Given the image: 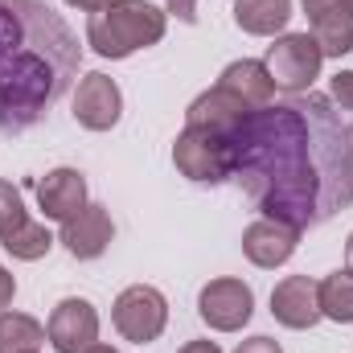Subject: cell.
Wrapping results in <instances>:
<instances>
[{"instance_id": "6da1fadb", "label": "cell", "mask_w": 353, "mask_h": 353, "mask_svg": "<svg viewBox=\"0 0 353 353\" xmlns=\"http://www.w3.org/2000/svg\"><path fill=\"white\" fill-rule=\"evenodd\" d=\"M234 181L263 218L312 230L353 205V115L329 94H292L234 132Z\"/></svg>"}, {"instance_id": "7a4b0ae2", "label": "cell", "mask_w": 353, "mask_h": 353, "mask_svg": "<svg viewBox=\"0 0 353 353\" xmlns=\"http://www.w3.org/2000/svg\"><path fill=\"white\" fill-rule=\"evenodd\" d=\"M79 62H83L79 37L50 4L37 0L25 41L0 66V132L8 136L29 132L66 94L70 79L79 74Z\"/></svg>"}, {"instance_id": "3957f363", "label": "cell", "mask_w": 353, "mask_h": 353, "mask_svg": "<svg viewBox=\"0 0 353 353\" xmlns=\"http://www.w3.org/2000/svg\"><path fill=\"white\" fill-rule=\"evenodd\" d=\"M169 29V12L148 0H107L87 17V46L99 58L123 62L148 46H157Z\"/></svg>"}, {"instance_id": "277c9868", "label": "cell", "mask_w": 353, "mask_h": 353, "mask_svg": "<svg viewBox=\"0 0 353 353\" xmlns=\"http://www.w3.org/2000/svg\"><path fill=\"white\" fill-rule=\"evenodd\" d=\"M173 165L197 185H222L234 176V136L185 123V132L173 140Z\"/></svg>"}, {"instance_id": "5b68a950", "label": "cell", "mask_w": 353, "mask_h": 353, "mask_svg": "<svg viewBox=\"0 0 353 353\" xmlns=\"http://www.w3.org/2000/svg\"><path fill=\"white\" fill-rule=\"evenodd\" d=\"M263 66H267V74H271V83H275V90L304 94V90H312V83L321 79L325 54H321V46H316L312 33H279L267 46Z\"/></svg>"}, {"instance_id": "8992f818", "label": "cell", "mask_w": 353, "mask_h": 353, "mask_svg": "<svg viewBox=\"0 0 353 353\" xmlns=\"http://www.w3.org/2000/svg\"><path fill=\"white\" fill-rule=\"evenodd\" d=\"M111 325L132 345H152L169 329V300L152 283H132L111 304Z\"/></svg>"}, {"instance_id": "52a82bcc", "label": "cell", "mask_w": 353, "mask_h": 353, "mask_svg": "<svg viewBox=\"0 0 353 353\" xmlns=\"http://www.w3.org/2000/svg\"><path fill=\"white\" fill-rule=\"evenodd\" d=\"M197 316H201L214 333H239V329L251 325V316H255V292H251V283H243V279H234V275L210 279V283L197 292Z\"/></svg>"}, {"instance_id": "ba28073f", "label": "cell", "mask_w": 353, "mask_h": 353, "mask_svg": "<svg viewBox=\"0 0 353 353\" xmlns=\"http://www.w3.org/2000/svg\"><path fill=\"white\" fill-rule=\"evenodd\" d=\"M70 115L87 132H111L119 123V115H123V90H119V83L107 79L103 70L83 74L74 94H70Z\"/></svg>"}, {"instance_id": "9c48e42d", "label": "cell", "mask_w": 353, "mask_h": 353, "mask_svg": "<svg viewBox=\"0 0 353 353\" xmlns=\"http://www.w3.org/2000/svg\"><path fill=\"white\" fill-rule=\"evenodd\" d=\"M46 337L54 353H83L99 341V312L83 296H66L54 304L50 321H46Z\"/></svg>"}, {"instance_id": "30bf717a", "label": "cell", "mask_w": 353, "mask_h": 353, "mask_svg": "<svg viewBox=\"0 0 353 353\" xmlns=\"http://www.w3.org/2000/svg\"><path fill=\"white\" fill-rule=\"evenodd\" d=\"M111 239H115V222H111V210L107 205H99V201H87L74 218H66L62 222V230H58V243L74 255V259H99L107 247H111Z\"/></svg>"}, {"instance_id": "8fae6325", "label": "cell", "mask_w": 353, "mask_h": 353, "mask_svg": "<svg viewBox=\"0 0 353 353\" xmlns=\"http://www.w3.org/2000/svg\"><path fill=\"white\" fill-rule=\"evenodd\" d=\"M271 316L283 325V329H312L321 316V300H316V279L312 275H283L275 288H271Z\"/></svg>"}, {"instance_id": "7c38bea8", "label": "cell", "mask_w": 353, "mask_h": 353, "mask_svg": "<svg viewBox=\"0 0 353 353\" xmlns=\"http://www.w3.org/2000/svg\"><path fill=\"white\" fill-rule=\"evenodd\" d=\"M300 247V230H292L288 222H275V218H255L247 230H243V255L263 271L283 267Z\"/></svg>"}, {"instance_id": "4fadbf2b", "label": "cell", "mask_w": 353, "mask_h": 353, "mask_svg": "<svg viewBox=\"0 0 353 353\" xmlns=\"http://www.w3.org/2000/svg\"><path fill=\"white\" fill-rule=\"evenodd\" d=\"M87 205V176L79 169H50V173L37 181V210L50 218V222H66L74 218L79 210Z\"/></svg>"}, {"instance_id": "5bb4252c", "label": "cell", "mask_w": 353, "mask_h": 353, "mask_svg": "<svg viewBox=\"0 0 353 353\" xmlns=\"http://www.w3.org/2000/svg\"><path fill=\"white\" fill-rule=\"evenodd\" d=\"M251 115V107L243 103V99H234L226 87H214L201 90L193 103H189V111H185V123L189 128H210V132H226V136H234L239 132V123Z\"/></svg>"}, {"instance_id": "9a60e30c", "label": "cell", "mask_w": 353, "mask_h": 353, "mask_svg": "<svg viewBox=\"0 0 353 353\" xmlns=\"http://www.w3.org/2000/svg\"><path fill=\"white\" fill-rule=\"evenodd\" d=\"M218 87H226L234 99H243L251 111H259L267 103H275V83L267 74V66L259 58H239L218 74Z\"/></svg>"}, {"instance_id": "2e32d148", "label": "cell", "mask_w": 353, "mask_h": 353, "mask_svg": "<svg viewBox=\"0 0 353 353\" xmlns=\"http://www.w3.org/2000/svg\"><path fill=\"white\" fill-rule=\"evenodd\" d=\"M292 21V0H234V25L251 37H275Z\"/></svg>"}, {"instance_id": "e0dca14e", "label": "cell", "mask_w": 353, "mask_h": 353, "mask_svg": "<svg viewBox=\"0 0 353 353\" xmlns=\"http://www.w3.org/2000/svg\"><path fill=\"white\" fill-rule=\"evenodd\" d=\"M316 300H321V316L333 325H353V267L329 271L316 283Z\"/></svg>"}, {"instance_id": "ac0fdd59", "label": "cell", "mask_w": 353, "mask_h": 353, "mask_svg": "<svg viewBox=\"0 0 353 353\" xmlns=\"http://www.w3.org/2000/svg\"><path fill=\"white\" fill-rule=\"evenodd\" d=\"M46 337V325L29 312H12L4 308L0 312V353H37Z\"/></svg>"}, {"instance_id": "d6986e66", "label": "cell", "mask_w": 353, "mask_h": 353, "mask_svg": "<svg viewBox=\"0 0 353 353\" xmlns=\"http://www.w3.org/2000/svg\"><path fill=\"white\" fill-rule=\"evenodd\" d=\"M308 25H312V37H316V46H321L325 58H345V54L353 50V12H350V4H341V8H333V12H325V17L308 21Z\"/></svg>"}, {"instance_id": "ffe728a7", "label": "cell", "mask_w": 353, "mask_h": 353, "mask_svg": "<svg viewBox=\"0 0 353 353\" xmlns=\"http://www.w3.org/2000/svg\"><path fill=\"white\" fill-rule=\"evenodd\" d=\"M12 259H21V263H37V259H46L50 255V247H54V234H50V226L46 222H37V218H29L17 234H8L4 243H0Z\"/></svg>"}, {"instance_id": "44dd1931", "label": "cell", "mask_w": 353, "mask_h": 353, "mask_svg": "<svg viewBox=\"0 0 353 353\" xmlns=\"http://www.w3.org/2000/svg\"><path fill=\"white\" fill-rule=\"evenodd\" d=\"M25 222H29V210H25L21 185H12V181L0 176V243H4L8 234H17Z\"/></svg>"}, {"instance_id": "7402d4cb", "label": "cell", "mask_w": 353, "mask_h": 353, "mask_svg": "<svg viewBox=\"0 0 353 353\" xmlns=\"http://www.w3.org/2000/svg\"><path fill=\"white\" fill-rule=\"evenodd\" d=\"M329 99H333L341 111L353 115V70H337V74L329 79Z\"/></svg>"}, {"instance_id": "603a6c76", "label": "cell", "mask_w": 353, "mask_h": 353, "mask_svg": "<svg viewBox=\"0 0 353 353\" xmlns=\"http://www.w3.org/2000/svg\"><path fill=\"white\" fill-rule=\"evenodd\" d=\"M234 353H283V350H279V341H271V337H263V333H259V337L239 341V350H234Z\"/></svg>"}, {"instance_id": "cb8c5ba5", "label": "cell", "mask_w": 353, "mask_h": 353, "mask_svg": "<svg viewBox=\"0 0 353 353\" xmlns=\"http://www.w3.org/2000/svg\"><path fill=\"white\" fill-rule=\"evenodd\" d=\"M165 12H173L176 21L193 25L197 21V0H165Z\"/></svg>"}, {"instance_id": "d4e9b609", "label": "cell", "mask_w": 353, "mask_h": 353, "mask_svg": "<svg viewBox=\"0 0 353 353\" xmlns=\"http://www.w3.org/2000/svg\"><path fill=\"white\" fill-rule=\"evenodd\" d=\"M300 4H304V17H308V21H316V17H325V12L341 8L345 0H300Z\"/></svg>"}, {"instance_id": "484cf974", "label": "cell", "mask_w": 353, "mask_h": 353, "mask_svg": "<svg viewBox=\"0 0 353 353\" xmlns=\"http://www.w3.org/2000/svg\"><path fill=\"white\" fill-rule=\"evenodd\" d=\"M12 296H17V279H12V271L0 263V312L12 304Z\"/></svg>"}, {"instance_id": "4316f807", "label": "cell", "mask_w": 353, "mask_h": 353, "mask_svg": "<svg viewBox=\"0 0 353 353\" xmlns=\"http://www.w3.org/2000/svg\"><path fill=\"white\" fill-rule=\"evenodd\" d=\"M176 353H222V350H218V341H185Z\"/></svg>"}, {"instance_id": "83f0119b", "label": "cell", "mask_w": 353, "mask_h": 353, "mask_svg": "<svg viewBox=\"0 0 353 353\" xmlns=\"http://www.w3.org/2000/svg\"><path fill=\"white\" fill-rule=\"evenodd\" d=\"M66 4H70V8H79V12H94V8H103V4H107V0H66Z\"/></svg>"}, {"instance_id": "f1b7e54d", "label": "cell", "mask_w": 353, "mask_h": 353, "mask_svg": "<svg viewBox=\"0 0 353 353\" xmlns=\"http://www.w3.org/2000/svg\"><path fill=\"white\" fill-rule=\"evenodd\" d=\"M83 353H119V350H115V345H103V341H94V345H90V350H83Z\"/></svg>"}, {"instance_id": "f546056e", "label": "cell", "mask_w": 353, "mask_h": 353, "mask_svg": "<svg viewBox=\"0 0 353 353\" xmlns=\"http://www.w3.org/2000/svg\"><path fill=\"white\" fill-rule=\"evenodd\" d=\"M345 259H350V267H353V234L345 239Z\"/></svg>"}, {"instance_id": "4dcf8cb0", "label": "cell", "mask_w": 353, "mask_h": 353, "mask_svg": "<svg viewBox=\"0 0 353 353\" xmlns=\"http://www.w3.org/2000/svg\"><path fill=\"white\" fill-rule=\"evenodd\" d=\"M345 4H350V12H353V0H345Z\"/></svg>"}]
</instances>
